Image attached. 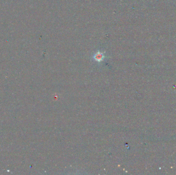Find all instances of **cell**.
I'll list each match as a JSON object with an SVG mask.
<instances>
[{"label": "cell", "mask_w": 176, "mask_h": 175, "mask_svg": "<svg viewBox=\"0 0 176 175\" xmlns=\"http://www.w3.org/2000/svg\"><path fill=\"white\" fill-rule=\"evenodd\" d=\"M105 56H104L103 53H101L100 52H98L95 54L93 56V59L95 61L97 62H100L104 60Z\"/></svg>", "instance_id": "1"}]
</instances>
